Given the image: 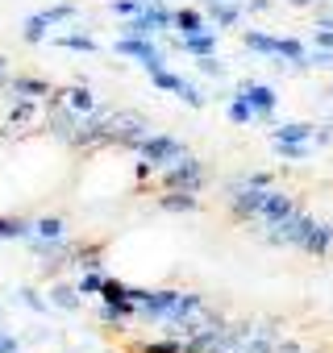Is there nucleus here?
Instances as JSON below:
<instances>
[{"label": "nucleus", "mask_w": 333, "mask_h": 353, "mask_svg": "<svg viewBox=\"0 0 333 353\" xmlns=\"http://www.w3.org/2000/svg\"><path fill=\"white\" fill-rule=\"evenodd\" d=\"M242 46L250 50V54H263V59H283L287 67H296V71H304L308 63V46L300 42V38H292V34H267V30H242Z\"/></svg>", "instance_id": "1"}, {"label": "nucleus", "mask_w": 333, "mask_h": 353, "mask_svg": "<svg viewBox=\"0 0 333 353\" xmlns=\"http://www.w3.org/2000/svg\"><path fill=\"white\" fill-rule=\"evenodd\" d=\"M209 170L196 154H180L171 166H158V188L162 192H204Z\"/></svg>", "instance_id": "2"}, {"label": "nucleus", "mask_w": 333, "mask_h": 353, "mask_svg": "<svg viewBox=\"0 0 333 353\" xmlns=\"http://www.w3.org/2000/svg\"><path fill=\"white\" fill-rule=\"evenodd\" d=\"M171 17H175V9H166L162 0H150L137 17H125L121 21V34L125 38H158L162 30H171Z\"/></svg>", "instance_id": "3"}, {"label": "nucleus", "mask_w": 333, "mask_h": 353, "mask_svg": "<svg viewBox=\"0 0 333 353\" xmlns=\"http://www.w3.org/2000/svg\"><path fill=\"white\" fill-rule=\"evenodd\" d=\"M113 50H117V54H125L129 63H137V67H142V71H150V75L166 67V54H162V46H158L154 38H125V34H121V38L113 42Z\"/></svg>", "instance_id": "4"}, {"label": "nucleus", "mask_w": 333, "mask_h": 353, "mask_svg": "<svg viewBox=\"0 0 333 353\" xmlns=\"http://www.w3.org/2000/svg\"><path fill=\"white\" fill-rule=\"evenodd\" d=\"M137 158H146V162H154V166H171L180 154H188V145L175 137V133H146L142 141H137V150H133Z\"/></svg>", "instance_id": "5"}, {"label": "nucleus", "mask_w": 333, "mask_h": 353, "mask_svg": "<svg viewBox=\"0 0 333 353\" xmlns=\"http://www.w3.org/2000/svg\"><path fill=\"white\" fill-rule=\"evenodd\" d=\"M150 83H154L158 92H171V96H180V100H184L188 108H204V104H209V96H204V92H200L196 83H188L184 75L166 71V67H162V71H154V75H150Z\"/></svg>", "instance_id": "6"}, {"label": "nucleus", "mask_w": 333, "mask_h": 353, "mask_svg": "<svg viewBox=\"0 0 333 353\" xmlns=\"http://www.w3.org/2000/svg\"><path fill=\"white\" fill-rule=\"evenodd\" d=\"M238 96H246V100L254 104L258 121H271V117H275V108H279V92H275L271 83H254V79H242V83H238Z\"/></svg>", "instance_id": "7"}, {"label": "nucleus", "mask_w": 333, "mask_h": 353, "mask_svg": "<svg viewBox=\"0 0 333 353\" xmlns=\"http://www.w3.org/2000/svg\"><path fill=\"white\" fill-rule=\"evenodd\" d=\"M204 17L213 30H234L246 17V0H204Z\"/></svg>", "instance_id": "8"}, {"label": "nucleus", "mask_w": 333, "mask_h": 353, "mask_svg": "<svg viewBox=\"0 0 333 353\" xmlns=\"http://www.w3.org/2000/svg\"><path fill=\"white\" fill-rule=\"evenodd\" d=\"M296 208H300V204H296L287 192H275V188H267V196H263V208H258V221H263V225H275V221H287Z\"/></svg>", "instance_id": "9"}, {"label": "nucleus", "mask_w": 333, "mask_h": 353, "mask_svg": "<svg viewBox=\"0 0 333 353\" xmlns=\"http://www.w3.org/2000/svg\"><path fill=\"white\" fill-rule=\"evenodd\" d=\"M329 250H333V225L312 221V229H308L304 241H300V254H308V258H325Z\"/></svg>", "instance_id": "10"}, {"label": "nucleus", "mask_w": 333, "mask_h": 353, "mask_svg": "<svg viewBox=\"0 0 333 353\" xmlns=\"http://www.w3.org/2000/svg\"><path fill=\"white\" fill-rule=\"evenodd\" d=\"M59 104H63V108H71V112H79V117H88V112H96V108H100V104H96V92H92V88H84V83L63 88V92H59Z\"/></svg>", "instance_id": "11"}, {"label": "nucleus", "mask_w": 333, "mask_h": 353, "mask_svg": "<svg viewBox=\"0 0 333 353\" xmlns=\"http://www.w3.org/2000/svg\"><path fill=\"white\" fill-rule=\"evenodd\" d=\"M158 208L171 216H188L200 208V192H158Z\"/></svg>", "instance_id": "12"}, {"label": "nucleus", "mask_w": 333, "mask_h": 353, "mask_svg": "<svg viewBox=\"0 0 333 353\" xmlns=\"http://www.w3.org/2000/svg\"><path fill=\"white\" fill-rule=\"evenodd\" d=\"M171 30H175L180 38H192V34L209 30V17H204V9H192V5H184V9H175V17H171Z\"/></svg>", "instance_id": "13"}, {"label": "nucleus", "mask_w": 333, "mask_h": 353, "mask_svg": "<svg viewBox=\"0 0 333 353\" xmlns=\"http://www.w3.org/2000/svg\"><path fill=\"white\" fill-rule=\"evenodd\" d=\"M217 46H221V34L209 26V30H200V34H192V38H180V50L184 54H192V59H204V54H217Z\"/></svg>", "instance_id": "14"}, {"label": "nucleus", "mask_w": 333, "mask_h": 353, "mask_svg": "<svg viewBox=\"0 0 333 353\" xmlns=\"http://www.w3.org/2000/svg\"><path fill=\"white\" fill-rule=\"evenodd\" d=\"M9 88L21 92V96H34V100H50V96H55V88H50L46 79H38V75H13Z\"/></svg>", "instance_id": "15"}, {"label": "nucleus", "mask_w": 333, "mask_h": 353, "mask_svg": "<svg viewBox=\"0 0 333 353\" xmlns=\"http://www.w3.org/2000/svg\"><path fill=\"white\" fill-rule=\"evenodd\" d=\"M312 133H316V125H308V121H283L271 129V141H312Z\"/></svg>", "instance_id": "16"}, {"label": "nucleus", "mask_w": 333, "mask_h": 353, "mask_svg": "<svg viewBox=\"0 0 333 353\" xmlns=\"http://www.w3.org/2000/svg\"><path fill=\"white\" fill-rule=\"evenodd\" d=\"M30 237L63 241V237H67V221H63V216H38V221H30Z\"/></svg>", "instance_id": "17"}, {"label": "nucleus", "mask_w": 333, "mask_h": 353, "mask_svg": "<svg viewBox=\"0 0 333 353\" xmlns=\"http://www.w3.org/2000/svg\"><path fill=\"white\" fill-rule=\"evenodd\" d=\"M137 316V307L125 299V303H108V299H100V307H96V320L100 324H129Z\"/></svg>", "instance_id": "18"}, {"label": "nucleus", "mask_w": 333, "mask_h": 353, "mask_svg": "<svg viewBox=\"0 0 333 353\" xmlns=\"http://www.w3.org/2000/svg\"><path fill=\"white\" fill-rule=\"evenodd\" d=\"M50 26H55V21L46 17V9H42V13H30V17H26V26H21V38H26L30 46H38V42H46V38H50Z\"/></svg>", "instance_id": "19"}, {"label": "nucleus", "mask_w": 333, "mask_h": 353, "mask_svg": "<svg viewBox=\"0 0 333 353\" xmlns=\"http://www.w3.org/2000/svg\"><path fill=\"white\" fill-rule=\"evenodd\" d=\"M59 46L63 50H75V54H100V42L84 30H71V34H59Z\"/></svg>", "instance_id": "20"}, {"label": "nucleus", "mask_w": 333, "mask_h": 353, "mask_svg": "<svg viewBox=\"0 0 333 353\" xmlns=\"http://www.w3.org/2000/svg\"><path fill=\"white\" fill-rule=\"evenodd\" d=\"M225 117H229V125H254L258 121V112H254V104L246 100V96H229V104H225Z\"/></svg>", "instance_id": "21"}, {"label": "nucleus", "mask_w": 333, "mask_h": 353, "mask_svg": "<svg viewBox=\"0 0 333 353\" xmlns=\"http://www.w3.org/2000/svg\"><path fill=\"white\" fill-rule=\"evenodd\" d=\"M50 303H55V307H63V312H79L84 295H79V287H75V283H55V287H50Z\"/></svg>", "instance_id": "22"}, {"label": "nucleus", "mask_w": 333, "mask_h": 353, "mask_svg": "<svg viewBox=\"0 0 333 353\" xmlns=\"http://www.w3.org/2000/svg\"><path fill=\"white\" fill-rule=\"evenodd\" d=\"M271 145H275V154L283 162H304L312 154V141H271Z\"/></svg>", "instance_id": "23"}, {"label": "nucleus", "mask_w": 333, "mask_h": 353, "mask_svg": "<svg viewBox=\"0 0 333 353\" xmlns=\"http://www.w3.org/2000/svg\"><path fill=\"white\" fill-rule=\"evenodd\" d=\"M30 237V221L21 216H0V241H26Z\"/></svg>", "instance_id": "24"}, {"label": "nucleus", "mask_w": 333, "mask_h": 353, "mask_svg": "<svg viewBox=\"0 0 333 353\" xmlns=\"http://www.w3.org/2000/svg\"><path fill=\"white\" fill-rule=\"evenodd\" d=\"M75 287H79V295H100V287H104V270H100V266H88V270L75 279Z\"/></svg>", "instance_id": "25"}, {"label": "nucleus", "mask_w": 333, "mask_h": 353, "mask_svg": "<svg viewBox=\"0 0 333 353\" xmlns=\"http://www.w3.org/2000/svg\"><path fill=\"white\" fill-rule=\"evenodd\" d=\"M96 299H108V303H125V299H129V287H125L121 279L104 274V287H100V295H96Z\"/></svg>", "instance_id": "26"}, {"label": "nucleus", "mask_w": 333, "mask_h": 353, "mask_svg": "<svg viewBox=\"0 0 333 353\" xmlns=\"http://www.w3.org/2000/svg\"><path fill=\"white\" fill-rule=\"evenodd\" d=\"M196 71L209 75V79H225V63H221V54H204V59H196Z\"/></svg>", "instance_id": "27"}, {"label": "nucleus", "mask_w": 333, "mask_h": 353, "mask_svg": "<svg viewBox=\"0 0 333 353\" xmlns=\"http://www.w3.org/2000/svg\"><path fill=\"white\" fill-rule=\"evenodd\" d=\"M146 5H150V0H108V13H117V17H137Z\"/></svg>", "instance_id": "28"}, {"label": "nucleus", "mask_w": 333, "mask_h": 353, "mask_svg": "<svg viewBox=\"0 0 333 353\" xmlns=\"http://www.w3.org/2000/svg\"><path fill=\"white\" fill-rule=\"evenodd\" d=\"M304 63H308L312 71H333V50H325V46H312Z\"/></svg>", "instance_id": "29"}, {"label": "nucleus", "mask_w": 333, "mask_h": 353, "mask_svg": "<svg viewBox=\"0 0 333 353\" xmlns=\"http://www.w3.org/2000/svg\"><path fill=\"white\" fill-rule=\"evenodd\" d=\"M17 295H21V303H26L30 312H50V299H46V295H38L34 287H21Z\"/></svg>", "instance_id": "30"}, {"label": "nucleus", "mask_w": 333, "mask_h": 353, "mask_svg": "<svg viewBox=\"0 0 333 353\" xmlns=\"http://www.w3.org/2000/svg\"><path fill=\"white\" fill-rule=\"evenodd\" d=\"M46 17H50L55 26H59V21H75V5H71V0H63V5H50Z\"/></svg>", "instance_id": "31"}, {"label": "nucleus", "mask_w": 333, "mask_h": 353, "mask_svg": "<svg viewBox=\"0 0 333 353\" xmlns=\"http://www.w3.org/2000/svg\"><path fill=\"white\" fill-rule=\"evenodd\" d=\"M154 170H158L154 162H146V158H137V162H133V179H137V183H150V179H154Z\"/></svg>", "instance_id": "32"}, {"label": "nucleus", "mask_w": 333, "mask_h": 353, "mask_svg": "<svg viewBox=\"0 0 333 353\" xmlns=\"http://www.w3.org/2000/svg\"><path fill=\"white\" fill-rule=\"evenodd\" d=\"M242 183H250V188H275L271 170H254V174H242Z\"/></svg>", "instance_id": "33"}, {"label": "nucleus", "mask_w": 333, "mask_h": 353, "mask_svg": "<svg viewBox=\"0 0 333 353\" xmlns=\"http://www.w3.org/2000/svg\"><path fill=\"white\" fill-rule=\"evenodd\" d=\"M312 46L333 50V26H316V30H312Z\"/></svg>", "instance_id": "34"}, {"label": "nucleus", "mask_w": 333, "mask_h": 353, "mask_svg": "<svg viewBox=\"0 0 333 353\" xmlns=\"http://www.w3.org/2000/svg\"><path fill=\"white\" fill-rule=\"evenodd\" d=\"M17 349H21V341L9 328H0V353H17Z\"/></svg>", "instance_id": "35"}, {"label": "nucleus", "mask_w": 333, "mask_h": 353, "mask_svg": "<svg viewBox=\"0 0 333 353\" xmlns=\"http://www.w3.org/2000/svg\"><path fill=\"white\" fill-rule=\"evenodd\" d=\"M333 141V125H316V133H312V145H329Z\"/></svg>", "instance_id": "36"}, {"label": "nucleus", "mask_w": 333, "mask_h": 353, "mask_svg": "<svg viewBox=\"0 0 333 353\" xmlns=\"http://www.w3.org/2000/svg\"><path fill=\"white\" fill-rule=\"evenodd\" d=\"M246 9H250V13H271L275 0H246Z\"/></svg>", "instance_id": "37"}, {"label": "nucleus", "mask_w": 333, "mask_h": 353, "mask_svg": "<svg viewBox=\"0 0 333 353\" xmlns=\"http://www.w3.org/2000/svg\"><path fill=\"white\" fill-rule=\"evenodd\" d=\"M292 9H312V5H321V0H287Z\"/></svg>", "instance_id": "38"}, {"label": "nucleus", "mask_w": 333, "mask_h": 353, "mask_svg": "<svg viewBox=\"0 0 333 353\" xmlns=\"http://www.w3.org/2000/svg\"><path fill=\"white\" fill-rule=\"evenodd\" d=\"M316 26H333V13H316Z\"/></svg>", "instance_id": "39"}, {"label": "nucleus", "mask_w": 333, "mask_h": 353, "mask_svg": "<svg viewBox=\"0 0 333 353\" xmlns=\"http://www.w3.org/2000/svg\"><path fill=\"white\" fill-rule=\"evenodd\" d=\"M17 353H26V349H17Z\"/></svg>", "instance_id": "40"}]
</instances>
